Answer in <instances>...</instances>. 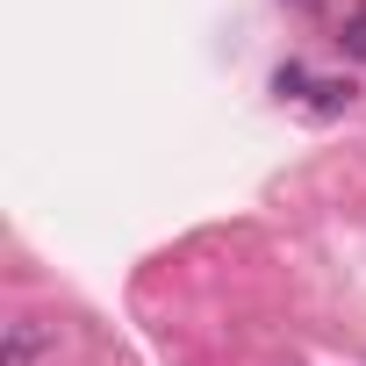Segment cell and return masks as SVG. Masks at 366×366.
<instances>
[{
	"mask_svg": "<svg viewBox=\"0 0 366 366\" xmlns=\"http://www.w3.org/2000/svg\"><path fill=\"white\" fill-rule=\"evenodd\" d=\"M273 86H280V94H309L323 115H337V108L352 101V86H345V79H309L302 65H280V79H273Z\"/></svg>",
	"mask_w": 366,
	"mask_h": 366,
	"instance_id": "obj_1",
	"label": "cell"
},
{
	"mask_svg": "<svg viewBox=\"0 0 366 366\" xmlns=\"http://www.w3.org/2000/svg\"><path fill=\"white\" fill-rule=\"evenodd\" d=\"M44 345H51V330L22 316V323H8V352H0V366H36V352H44Z\"/></svg>",
	"mask_w": 366,
	"mask_h": 366,
	"instance_id": "obj_2",
	"label": "cell"
},
{
	"mask_svg": "<svg viewBox=\"0 0 366 366\" xmlns=\"http://www.w3.org/2000/svg\"><path fill=\"white\" fill-rule=\"evenodd\" d=\"M337 44H345V58H359V65H366V8H352V15H345Z\"/></svg>",
	"mask_w": 366,
	"mask_h": 366,
	"instance_id": "obj_3",
	"label": "cell"
}]
</instances>
